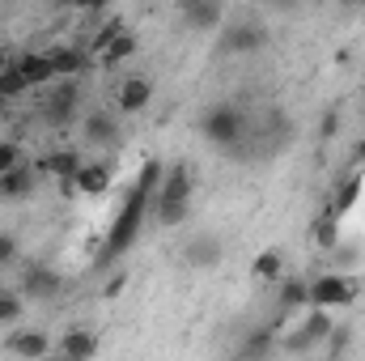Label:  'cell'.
<instances>
[{"label":"cell","mask_w":365,"mask_h":361,"mask_svg":"<svg viewBox=\"0 0 365 361\" xmlns=\"http://www.w3.org/2000/svg\"><path fill=\"white\" fill-rule=\"evenodd\" d=\"M166 179V166L158 162V158H149L145 166H140V175L132 183V191L123 195V204H119V213H115V221H110V230H106V243H102V264H110V260H119L136 238H140V230H145V217H149V208H153V200H158V187Z\"/></svg>","instance_id":"obj_1"},{"label":"cell","mask_w":365,"mask_h":361,"mask_svg":"<svg viewBox=\"0 0 365 361\" xmlns=\"http://www.w3.org/2000/svg\"><path fill=\"white\" fill-rule=\"evenodd\" d=\"M200 132H204L208 145L238 153L242 141H247V115H242L238 106H230V102H217V106H208V111L200 115Z\"/></svg>","instance_id":"obj_2"},{"label":"cell","mask_w":365,"mask_h":361,"mask_svg":"<svg viewBox=\"0 0 365 361\" xmlns=\"http://www.w3.org/2000/svg\"><path fill=\"white\" fill-rule=\"evenodd\" d=\"M264 43H268V26L255 21V17H242V21L221 26V39H217V47H221L225 56H251V51H259Z\"/></svg>","instance_id":"obj_3"},{"label":"cell","mask_w":365,"mask_h":361,"mask_svg":"<svg viewBox=\"0 0 365 361\" xmlns=\"http://www.w3.org/2000/svg\"><path fill=\"white\" fill-rule=\"evenodd\" d=\"M357 298V280L344 272H323L310 280V310H331V306H349Z\"/></svg>","instance_id":"obj_4"},{"label":"cell","mask_w":365,"mask_h":361,"mask_svg":"<svg viewBox=\"0 0 365 361\" xmlns=\"http://www.w3.org/2000/svg\"><path fill=\"white\" fill-rule=\"evenodd\" d=\"M81 115V81H56L43 93V119L51 128H64Z\"/></svg>","instance_id":"obj_5"},{"label":"cell","mask_w":365,"mask_h":361,"mask_svg":"<svg viewBox=\"0 0 365 361\" xmlns=\"http://www.w3.org/2000/svg\"><path fill=\"white\" fill-rule=\"evenodd\" d=\"M327 336H331V315H327V310H310V315L302 319V327H293V332L280 340V349L293 353V357H302V353L319 349Z\"/></svg>","instance_id":"obj_6"},{"label":"cell","mask_w":365,"mask_h":361,"mask_svg":"<svg viewBox=\"0 0 365 361\" xmlns=\"http://www.w3.org/2000/svg\"><path fill=\"white\" fill-rule=\"evenodd\" d=\"M4 353H13L17 361H43L56 353V340L38 327H13L9 340H4Z\"/></svg>","instance_id":"obj_7"},{"label":"cell","mask_w":365,"mask_h":361,"mask_svg":"<svg viewBox=\"0 0 365 361\" xmlns=\"http://www.w3.org/2000/svg\"><path fill=\"white\" fill-rule=\"evenodd\" d=\"M221 255H225V247H221L217 234H195V238H187V247H182V264H187L191 272L217 268Z\"/></svg>","instance_id":"obj_8"},{"label":"cell","mask_w":365,"mask_h":361,"mask_svg":"<svg viewBox=\"0 0 365 361\" xmlns=\"http://www.w3.org/2000/svg\"><path fill=\"white\" fill-rule=\"evenodd\" d=\"M182 26H191L195 34H208V30H221L225 26V9L217 0H187L179 9Z\"/></svg>","instance_id":"obj_9"},{"label":"cell","mask_w":365,"mask_h":361,"mask_svg":"<svg viewBox=\"0 0 365 361\" xmlns=\"http://www.w3.org/2000/svg\"><path fill=\"white\" fill-rule=\"evenodd\" d=\"M81 166H86V162H81V153H77V149H51V153H43V158L34 162V175H47V179L73 183Z\"/></svg>","instance_id":"obj_10"},{"label":"cell","mask_w":365,"mask_h":361,"mask_svg":"<svg viewBox=\"0 0 365 361\" xmlns=\"http://www.w3.org/2000/svg\"><path fill=\"white\" fill-rule=\"evenodd\" d=\"M149 102H153V81L149 77H123L119 81V93H115L119 115H140Z\"/></svg>","instance_id":"obj_11"},{"label":"cell","mask_w":365,"mask_h":361,"mask_svg":"<svg viewBox=\"0 0 365 361\" xmlns=\"http://www.w3.org/2000/svg\"><path fill=\"white\" fill-rule=\"evenodd\" d=\"M17 73L26 77L30 90H51V86H56V68H51L47 51H26V56H17Z\"/></svg>","instance_id":"obj_12"},{"label":"cell","mask_w":365,"mask_h":361,"mask_svg":"<svg viewBox=\"0 0 365 361\" xmlns=\"http://www.w3.org/2000/svg\"><path fill=\"white\" fill-rule=\"evenodd\" d=\"M56 353H64L68 361H93L98 357V332H90V327H68L56 340Z\"/></svg>","instance_id":"obj_13"},{"label":"cell","mask_w":365,"mask_h":361,"mask_svg":"<svg viewBox=\"0 0 365 361\" xmlns=\"http://www.w3.org/2000/svg\"><path fill=\"white\" fill-rule=\"evenodd\" d=\"M81 141L93 145V149L115 145V141H119V123H115V115H106V111H90V115L81 119Z\"/></svg>","instance_id":"obj_14"},{"label":"cell","mask_w":365,"mask_h":361,"mask_svg":"<svg viewBox=\"0 0 365 361\" xmlns=\"http://www.w3.org/2000/svg\"><path fill=\"white\" fill-rule=\"evenodd\" d=\"M47 60L56 68V81H77L86 73V51L81 47H68V43H56L47 47Z\"/></svg>","instance_id":"obj_15"},{"label":"cell","mask_w":365,"mask_h":361,"mask_svg":"<svg viewBox=\"0 0 365 361\" xmlns=\"http://www.w3.org/2000/svg\"><path fill=\"white\" fill-rule=\"evenodd\" d=\"M110 179H115V171H110L106 162H86V166L77 171L73 187H77V195H106V191H110Z\"/></svg>","instance_id":"obj_16"},{"label":"cell","mask_w":365,"mask_h":361,"mask_svg":"<svg viewBox=\"0 0 365 361\" xmlns=\"http://www.w3.org/2000/svg\"><path fill=\"white\" fill-rule=\"evenodd\" d=\"M34 187H38V175H34V166H13L9 175H0V200H26V195H34Z\"/></svg>","instance_id":"obj_17"},{"label":"cell","mask_w":365,"mask_h":361,"mask_svg":"<svg viewBox=\"0 0 365 361\" xmlns=\"http://www.w3.org/2000/svg\"><path fill=\"white\" fill-rule=\"evenodd\" d=\"M191 187H195V179H191V166H166V179H162V187H158V200H191Z\"/></svg>","instance_id":"obj_18"},{"label":"cell","mask_w":365,"mask_h":361,"mask_svg":"<svg viewBox=\"0 0 365 361\" xmlns=\"http://www.w3.org/2000/svg\"><path fill=\"white\" fill-rule=\"evenodd\" d=\"M276 349H280L276 332H272V327H259V332H251V336L242 340V349H238V361H264V357H272Z\"/></svg>","instance_id":"obj_19"},{"label":"cell","mask_w":365,"mask_h":361,"mask_svg":"<svg viewBox=\"0 0 365 361\" xmlns=\"http://www.w3.org/2000/svg\"><path fill=\"white\" fill-rule=\"evenodd\" d=\"M353 204H361V175H353V179H344V183H340V191L331 195V204H327L323 213L340 221L344 213H353Z\"/></svg>","instance_id":"obj_20"},{"label":"cell","mask_w":365,"mask_h":361,"mask_svg":"<svg viewBox=\"0 0 365 361\" xmlns=\"http://www.w3.org/2000/svg\"><path fill=\"white\" fill-rule=\"evenodd\" d=\"M136 47H140V43H136V34H132V30H123V34H115V39L106 43V51H102L98 60H102V68H119L123 60H132V56H136Z\"/></svg>","instance_id":"obj_21"},{"label":"cell","mask_w":365,"mask_h":361,"mask_svg":"<svg viewBox=\"0 0 365 361\" xmlns=\"http://www.w3.org/2000/svg\"><path fill=\"white\" fill-rule=\"evenodd\" d=\"M302 306H310V280L284 276V280H280V310L293 315V310H302Z\"/></svg>","instance_id":"obj_22"},{"label":"cell","mask_w":365,"mask_h":361,"mask_svg":"<svg viewBox=\"0 0 365 361\" xmlns=\"http://www.w3.org/2000/svg\"><path fill=\"white\" fill-rule=\"evenodd\" d=\"M191 217V200H153V221L162 230H175Z\"/></svg>","instance_id":"obj_23"},{"label":"cell","mask_w":365,"mask_h":361,"mask_svg":"<svg viewBox=\"0 0 365 361\" xmlns=\"http://www.w3.org/2000/svg\"><path fill=\"white\" fill-rule=\"evenodd\" d=\"M21 289H26L30 298H51V293L60 289V276L51 268H26L21 272Z\"/></svg>","instance_id":"obj_24"},{"label":"cell","mask_w":365,"mask_h":361,"mask_svg":"<svg viewBox=\"0 0 365 361\" xmlns=\"http://www.w3.org/2000/svg\"><path fill=\"white\" fill-rule=\"evenodd\" d=\"M251 276L264 280V285L284 280V255H280V251H259V255L251 260Z\"/></svg>","instance_id":"obj_25"},{"label":"cell","mask_w":365,"mask_h":361,"mask_svg":"<svg viewBox=\"0 0 365 361\" xmlns=\"http://www.w3.org/2000/svg\"><path fill=\"white\" fill-rule=\"evenodd\" d=\"M310 234H314V247L319 251H340V221L336 217L319 213V221L310 225Z\"/></svg>","instance_id":"obj_26"},{"label":"cell","mask_w":365,"mask_h":361,"mask_svg":"<svg viewBox=\"0 0 365 361\" xmlns=\"http://www.w3.org/2000/svg\"><path fill=\"white\" fill-rule=\"evenodd\" d=\"M26 90H30V86H26V77L17 73V60H13V64H9V68L0 73V98H4L9 106H13V102H17V98H21Z\"/></svg>","instance_id":"obj_27"},{"label":"cell","mask_w":365,"mask_h":361,"mask_svg":"<svg viewBox=\"0 0 365 361\" xmlns=\"http://www.w3.org/2000/svg\"><path fill=\"white\" fill-rule=\"evenodd\" d=\"M21 298L13 293V289H0V327H13L17 319H21Z\"/></svg>","instance_id":"obj_28"},{"label":"cell","mask_w":365,"mask_h":361,"mask_svg":"<svg viewBox=\"0 0 365 361\" xmlns=\"http://www.w3.org/2000/svg\"><path fill=\"white\" fill-rule=\"evenodd\" d=\"M13 166H21V145L17 141H0V175H9Z\"/></svg>","instance_id":"obj_29"},{"label":"cell","mask_w":365,"mask_h":361,"mask_svg":"<svg viewBox=\"0 0 365 361\" xmlns=\"http://www.w3.org/2000/svg\"><path fill=\"white\" fill-rule=\"evenodd\" d=\"M115 34H123V21H119V17H110V21H106V26H102V30L93 34V51L102 56V51H106V43H110Z\"/></svg>","instance_id":"obj_30"},{"label":"cell","mask_w":365,"mask_h":361,"mask_svg":"<svg viewBox=\"0 0 365 361\" xmlns=\"http://www.w3.org/2000/svg\"><path fill=\"white\" fill-rule=\"evenodd\" d=\"M17 255H21V247H17V234L0 230V268H4V264H17Z\"/></svg>","instance_id":"obj_31"},{"label":"cell","mask_w":365,"mask_h":361,"mask_svg":"<svg viewBox=\"0 0 365 361\" xmlns=\"http://www.w3.org/2000/svg\"><path fill=\"white\" fill-rule=\"evenodd\" d=\"M123 289H128V276H123V272H119V276H110V280H106V285H102V298H119V293H123Z\"/></svg>","instance_id":"obj_32"},{"label":"cell","mask_w":365,"mask_h":361,"mask_svg":"<svg viewBox=\"0 0 365 361\" xmlns=\"http://www.w3.org/2000/svg\"><path fill=\"white\" fill-rule=\"evenodd\" d=\"M336 128H340V115H336V111H327V115H323V128H319V136H323V141H331V136H336Z\"/></svg>","instance_id":"obj_33"},{"label":"cell","mask_w":365,"mask_h":361,"mask_svg":"<svg viewBox=\"0 0 365 361\" xmlns=\"http://www.w3.org/2000/svg\"><path fill=\"white\" fill-rule=\"evenodd\" d=\"M9 64H13V56H9V47H4V43H0V73H4V68H9Z\"/></svg>","instance_id":"obj_34"},{"label":"cell","mask_w":365,"mask_h":361,"mask_svg":"<svg viewBox=\"0 0 365 361\" xmlns=\"http://www.w3.org/2000/svg\"><path fill=\"white\" fill-rule=\"evenodd\" d=\"M43 361H68V357L64 353H51V357H43Z\"/></svg>","instance_id":"obj_35"},{"label":"cell","mask_w":365,"mask_h":361,"mask_svg":"<svg viewBox=\"0 0 365 361\" xmlns=\"http://www.w3.org/2000/svg\"><path fill=\"white\" fill-rule=\"evenodd\" d=\"M4 111H9V102H4V98H0V115H4Z\"/></svg>","instance_id":"obj_36"},{"label":"cell","mask_w":365,"mask_h":361,"mask_svg":"<svg viewBox=\"0 0 365 361\" xmlns=\"http://www.w3.org/2000/svg\"><path fill=\"white\" fill-rule=\"evenodd\" d=\"M361 26H365V4H361Z\"/></svg>","instance_id":"obj_37"},{"label":"cell","mask_w":365,"mask_h":361,"mask_svg":"<svg viewBox=\"0 0 365 361\" xmlns=\"http://www.w3.org/2000/svg\"><path fill=\"white\" fill-rule=\"evenodd\" d=\"M361 158H365V141H361Z\"/></svg>","instance_id":"obj_38"}]
</instances>
